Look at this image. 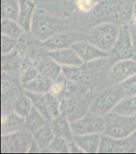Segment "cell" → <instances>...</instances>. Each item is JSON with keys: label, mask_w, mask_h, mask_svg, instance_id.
Returning <instances> with one entry per match:
<instances>
[{"label": "cell", "mask_w": 136, "mask_h": 154, "mask_svg": "<svg viewBox=\"0 0 136 154\" xmlns=\"http://www.w3.org/2000/svg\"><path fill=\"white\" fill-rule=\"evenodd\" d=\"M136 0H102L91 15L79 22L81 26L90 29L96 24L111 22L118 25L129 23Z\"/></svg>", "instance_id": "6da1fadb"}, {"label": "cell", "mask_w": 136, "mask_h": 154, "mask_svg": "<svg viewBox=\"0 0 136 154\" xmlns=\"http://www.w3.org/2000/svg\"><path fill=\"white\" fill-rule=\"evenodd\" d=\"M70 29L69 21L47 11L37 8L35 11L30 34L40 42H44L61 31Z\"/></svg>", "instance_id": "7a4b0ae2"}, {"label": "cell", "mask_w": 136, "mask_h": 154, "mask_svg": "<svg viewBox=\"0 0 136 154\" xmlns=\"http://www.w3.org/2000/svg\"><path fill=\"white\" fill-rule=\"evenodd\" d=\"M110 66L111 64L108 58L84 63L81 66L82 78L80 84L87 89L99 91L104 88V83L108 82Z\"/></svg>", "instance_id": "3957f363"}, {"label": "cell", "mask_w": 136, "mask_h": 154, "mask_svg": "<svg viewBox=\"0 0 136 154\" xmlns=\"http://www.w3.org/2000/svg\"><path fill=\"white\" fill-rule=\"evenodd\" d=\"M124 97V91L120 84L108 85L97 91L90 107V112L104 117L113 111Z\"/></svg>", "instance_id": "277c9868"}, {"label": "cell", "mask_w": 136, "mask_h": 154, "mask_svg": "<svg viewBox=\"0 0 136 154\" xmlns=\"http://www.w3.org/2000/svg\"><path fill=\"white\" fill-rule=\"evenodd\" d=\"M120 25L111 22H104L88 29L87 38L91 43L109 53L115 45L120 33Z\"/></svg>", "instance_id": "5b68a950"}, {"label": "cell", "mask_w": 136, "mask_h": 154, "mask_svg": "<svg viewBox=\"0 0 136 154\" xmlns=\"http://www.w3.org/2000/svg\"><path fill=\"white\" fill-rule=\"evenodd\" d=\"M104 134L115 139L127 137L136 132V116H125L113 111L104 116Z\"/></svg>", "instance_id": "8992f818"}, {"label": "cell", "mask_w": 136, "mask_h": 154, "mask_svg": "<svg viewBox=\"0 0 136 154\" xmlns=\"http://www.w3.org/2000/svg\"><path fill=\"white\" fill-rule=\"evenodd\" d=\"M133 38L129 23L120 25V33L115 45L108 53V61L112 65L121 60L132 58Z\"/></svg>", "instance_id": "52a82bcc"}, {"label": "cell", "mask_w": 136, "mask_h": 154, "mask_svg": "<svg viewBox=\"0 0 136 154\" xmlns=\"http://www.w3.org/2000/svg\"><path fill=\"white\" fill-rule=\"evenodd\" d=\"M33 140V134L25 129L2 134L1 149L4 153H27Z\"/></svg>", "instance_id": "ba28073f"}, {"label": "cell", "mask_w": 136, "mask_h": 154, "mask_svg": "<svg viewBox=\"0 0 136 154\" xmlns=\"http://www.w3.org/2000/svg\"><path fill=\"white\" fill-rule=\"evenodd\" d=\"M74 136L84 134H103L105 129V120L102 116L88 112L84 117L71 122Z\"/></svg>", "instance_id": "9c48e42d"}, {"label": "cell", "mask_w": 136, "mask_h": 154, "mask_svg": "<svg viewBox=\"0 0 136 154\" xmlns=\"http://www.w3.org/2000/svg\"><path fill=\"white\" fill-rule=\"evenodd\" d=\"M136 74V61L128 58L111 65L108 72V82L111 85L120 84Z\"/></svg>", "instance_id": "30bf717a"}, {"label": "cell", "mask_w": 136, "mask_h": 154, "mask_svg": "<svg viewBox=\"0 0 136 154\" xmlns=\"http://www.w3.org/2000/svg\"><path fill=\"white\" fill-rule=\"evenodd\" d=\"M80 40L78 33L69 29L53 35L46 41L42 42L41 45L46 51H51L72 47Z\"/></svg>", "instance_id": "8fae6325"}, {"label": "cell", "mask_w": 136, "mask_h": 154, "mask_svg": "<svg viewBox=\"0 0 136 154\" xmlns=\"http://www.w3.org/2000/svg\"><path fill=\"white\" fill-rule=\"evenodd\" d=\"M96 93V90H88L79 97L78 100L70 108L68 109L65 114L67 115L70 122H74L84 117L90 111V107Z\"/></svg>", "instance_id": "7c38bea8"}, {"label": "cell", "mask_w": 136, "mask_h": 154, "mask_svg": "<svg viewBox=\"0 0 136 154\" xmlns=\"http://www.w3.org/2000/svg\"><path fill=\"white\" fill-rule=\"evenodd\" d=\"M102 0H64L65 7L81 22L93 13Z\"/></svg>", "instance_id": "4fadbf2b"}, {"label": "cell", "mask_w": 136, "mask_h": 154, "mask_svg": "<svg viewBox=\"0 0 136 154\" xmlns=\"http://www.w3.org/2000/svg\"><path fill=\"white\" fill-rule=\"evenodd\" d=\"M72 47L76 51L84 63L108 57V53L102 51L101 49L95 46L94 44L91 43L88 40L85 41L80 40L74 44Z\"/></svg>", "instance_id": "5bb4252c"}, {"label": "cell", "mask_w": 136, "mask_h": 154, "mask_svg": "<svg viewBox=\"0 0 136 154\" xmlns=\"http://www.w3.org/2000/svg\"><path fill=\"white\" fill-rule=\"evenodd\" d=\"M23 62V56L18 48L8 54L2 55V73L19 80Z\"/></svg>", "instance_id": "9a60e30c"}, {"label": "cell", "mask_w": 136, "mask_h": 154, "mask_svg": "<svg viewBox=\"0 0 136 154\" xmlns=\"http://www.w3.org/2000/svg\"><path fill=\"white\" fill-rule=\"evenodd\" d=\"M33 64L37 67L40 74L50 78L52 81L56 80L61 75L62 66L46 53L33 62Z\"/></svg>", "instance_id": "2e32d148"}, {"label": "cell", "mask_w": 136, "mask_h": 154, "mask_svg": "<svg viewBox=\"0 0 136 154\" xmlns=\"http://www.w3.org/2000/svg\"><path fill=\"white\" fill-rule=\"evenodd\" d=\"M37 8L35 0H19V12L17 21L27 34H30L33 19Z\"/></svg>", "instance_id": "e0dca14e"}, {"label": "cell", "mask_w": 136, "mask_h": 154, "mask_svg": "<svg viewBox=\"0 0 136 154\" xmlns=\"http://www.w3.org/2000/svg\"><path fill=\"white\" fill-rule=\"evenodd\" d=\"M46 54L51 57L61 66H81L84 64V62L72 47L46 51Z\"/></svg>", "instance_id": "ac0fdd59"}, {"label": "cell", "mask_w": 136, "mask_h": 154, "mask_svg": "<svg viewBox=\"0 0 136 154\" xmlns=\"http://www.w3.org/2000/svg\"><path fill=\"white\" fill-rule=\"evenodd\" d=\"M50 125L55 136L65 138L69 141L73 140L74 134L72 129L71 122L66 114L61 113L53 118L50 122Z\"/></svg>", "instance_id": "d6986e66"}, {"label": "cell", "mask_w": 136, "mask_h": 154, "mask_svg": "<svg viewBox=\"0 0 136 154\" xmlns=\"http://www.w3.org/2000/svg\"><path fill=\"white\" fill-rule=\"evenodd\" d=\"M25 118L20 117L13 110L2 111V134H7L24 129Z\"/></svg>", "instance_id": "ffe728a7"}, {"label": "cell", "mask_w": 136, "mask_h": 154, "mask_svg": "<svg viewBox=\"0 0 136 154\" xmlns=\"http://www.w3.org/2000/svg\"><path fill=\"white\" fill-rule=\"evenodd\" d=\"M101 135L99 134L76 135L74 136L73 140L84 153H98Z\"/></svg>", "instance_id": "44dd1931"}, {"label": "cell", "mask_w": 136, "mask_h": 154, "mask_svg": "<svg viewBox=\"0 0 136 154\" xmlns=\"http://www.w3.org/2000/svg\"><path fill=\"white\" fill-rule=\"evenodd\" d=\"M53 81L40 74L33 80L21 85L22 89L29 92L37 94H47L49 91Z\"/></svg>", "instance_id": "7402d4cb"}, {"label": "cell", "mask_w": 136, "mask_h": 154, "mask_svg": "<svg viewBox=\"0 0 136 154\" xmlns=\"http://www.w3.org/2000/svg\"><path fill=\"white\" fill-rule=\"evenodd\" d=\"M49 123L50 122L37 109L33 107L31 112L25 118L24 129L33 134Z\"/></svg>", "instance_id": "603a6c76"}, {"label": "cell", "mask_w": 136, "mask_h": 154, "mask_svg": "<svg viewBox=\"0 0 136 154\" xmlns=\"http://www.w3.org/2000/svg\"><path fill=\"white\" fill-rule=\"evenodd\" d=\"M33 137H34V140L36 141L41 149V152H42L43 150L48 149L51 142L55 137V135L51 128L50 123H49L38 129L37 132H35L34 134H33Z\"/></svg>", "instance_id": "cb8c5ba5"}, {"label": "cell", "mask_w": 136, "mask_h": 154, "mask_svg": "<svg viewBox=\"0 0 136 154\" xmlns=\"http://www.w3.org/2000/svg\"><path fill=\"white\" fill-rule=\"evenodd\" d=\"M33 107L34 106H33L32 101L23 90L14 101L12 109L18 115L23 118H25L28 114L31 112Z\"/></svg>", "instance_id": "d4e9b609"}, {"label": "cell", "mask_w": 136, "mask_h": 154, "mask_svg": "<svg viewBox=\"0 0 136 154\" xmlns=\"http://www.w3.org/2000/svg\"><path fill=\"white\" fill-rule=\"evenodd\" d=\"M1 31L2 35H7L8 37L13 38L19 40L25 34V31L18 21L13 19H3L1 22Z\"/></svg>", "instance_id": "484cf974"}, {"label": "cell", "mask_w": 136, "mask_h": 154, "mask_svg": "<svg viewBox=\"0 0 136 154\" xmlns=\"http://www.w3.org/2000/svg\"><path fill=\"white\" fill-rule=\"evenodd\" d=\"M114 153H136V132L127 137L115 139Z\"/></svg>", "instance_id": "4316f807"}, {"label": "cell", "mask_w": 136, "mask_h": 154, "mask_svg": "<svg viewBox=\"0 0 136 154\" xmlns=\"http://www.w3.org/2000/svg\"><path fill=\"white\" fill-rule=\"evenodd\" d=\"M121 115L136 116V95L125 96L113 109Z\"/></svg>", "instance_id": "83f0119b"}, {"label": "cell", "mask_w": 136, "mask_h": 154, "mask_svg": "<svg viewBox=\"0 0 136 154\" xmlns=\"http://www.w3.org/2000/svg\"><path fill=\"white\" fill-rule=\"evenodd\" d=\"M24 92L30 98L34 107L35 109H37L39 112H41L49 122H51L52 121V117H51L48 110L46 94H37V93L29 92V91H25V90H24Z\"/></svg>", "instance_id": "f1b7e54d"}, {"label": "cell", "mask_w": 136, "mask_h": 154, "mask_svg": "<svg viewBox=\"0 0 136 154\" xmlns=\"http://www.w3.org/2000/svg\"><path fill=\"white\" fill-rule=\"evenodd\" d=\"M19 0H2V19L18 20Z\"/></svg>", "instance_id": "f546056e"}, {"label": "cell", "mask_w": 136, "mask_h": 154, "mask_svg": "<svg viewBox=\"0 0 136 154\" xmlns=\"http://www.w3.org/2000/svg\"><path fill=\"white\" fill-rule=\"evenodd\" d=\"M69 145L70 141L65 138L57 137L51 142L48 149L43 150L42 152H49V153H69Z\"/></svg>", "instance_id": "4dcf8cb0"}, {"label": "cell", "mask_w": 136, "mask_h": 154, "mask_svg": "<svg viewBox=\"0 0 136 154\" xmlns=\"http://www.w3.org/2000/svg\"><path fill=\"white\" fill-rule=\"evenodd\" d=\"M82 66V65H81ZM81 66H62L61 75L75 83H81L82 78Z\"/></svg>", "instance_id": "1f68e13d"}, {"label": "cell", "mask_w": 136, "mask_h": 154, "mask_svg": "<svg viewBox=\"0 0 136 154\" xmlns=\"http://www.w3.org/2000/svg\"><path fill=\"white\" fill-rule=\"evenodd\" d=\"M47 97V105H48L49 113L50 114L52 120L58 117L62 113L61 111V101L57 97L53 96L50 93L46 94Z\"/></svg>", "instance_id": "d6a6232c"}, {"label": "cell", "mask_w": 136, "mask_h": 154, "mask_svg": "<svg viewBox=\"0 0 136 154\" xmlns=\"http://www.w3.org/2000/svg\"><path fill=\"white\" fill-rule=\"evenodd\" d=\"M115 139L106 134H102L98 153H114Z\"/></svg>", "instance_id": "836d02e7"}, {"label": "cell", "mask_w": 136, "mask_h": 154, "mask_svg": "<svg viewBox=\"0 0 136 154\" xmlns=\"http://www.w3.org/2000/svg\"><path fill=\"white\" fill-rule=\"evenodd\" d=\"M18 44H19V40L8 37L7 35H2V45H1L2 55L8 54L15 51L18 48Z\"/></svg>", "instance_id": "e575fe53"}, {"label": "cell", "mask_w": 136, "mask_h": 154, "mask_svg": "<svg viewBox=\"0 0 136 154\" xmlns=\"http://www.w3.org/2000/svg\"><path fill=\"white\" fill-rule=\"evenodd\" d=\"M120 85L124 91L125 96L136 95V74L120 83Z\"/></svg>", "instance_id": "d590c367"}, {"label": "cell", "mask_w": 136, "mask_h": 154, "mask_svg": "<svg viewBox=\"0 0 136 154\" xmlns=\"http://www.w3.org/2000/svg\"><path fill=\"white\" fill-rule=\"evenodd\" d=\"M69 153H84V152L74 140H72L69 145Z\"/></svg>", "instance_id": "8d00e7d4"}, {"label": "cell", "mask_w": 136, "mask_h": 154, "mask_svg": "<svg viewBox=\"0 0 136 154\" xmlns=\"http://www.w3.org/2000/svg\"><path fill=\"white\" fill-rule=\"evenodd\" d=\"M41 152V149L39 148L36 141L34 140H33L32 144L30 145L27 153H40Z\"/></svg>", "instance_id": "74e56055"}, {"label": "cell", "mask_w": 136, "mask_h": 154, "mask_svg": "<svg viewBox=\"0 0 136 154\" xmlns=\"http://www.w3.org/2000/svg\"><path fill=\"white\" fill-rule=\"evenodd\" d=\"M129 24L131 27L134 28L136 30V2H135L134 7H133L132 18H131V20L129 22Z\"/></svg>", "instance_id": "f35d334b"}, {"label": "cell", "mask_w": 136, "mask_h": 154, "mask_svg": "<svg viewBox=\"0 0 136 154\" xmlns=\"http://www.w3.org/2000/svg\"><path fill=\"white\" fill-rule=\"evenodd\" d=\"M131 29H132V38H133V56H132V58L136 61V30L132 27H131Z\"/></svg>", "instance_id": "ab89813d"}]
</instances>
